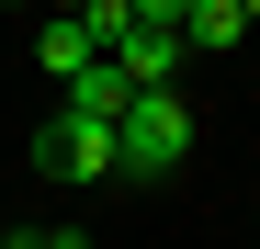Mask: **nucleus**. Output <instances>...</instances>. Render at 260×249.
I'll use <instances>...</instances> for the list:
<instances>
[{"mask_svg":"<svg viewBox=\"0 0 260 249\" xmlns=\"http://www.w3.org/2000/svg\"><path fill=\"white\" fill-rule=\"evenodd\" d=\"M192 159V102L181 91H136L113 113V181H170Z\"/></svg>","mask_w":260,"mask_h":249,"instance_id":"obj_1","label":"nucleus"},{"mask_svg":"<svg viewBox=\"0 0 260 249\" xmlns=\"http://www.w3.org/2000/svg\"><path fill=\"white\" fill-rule=\"evenodd\" d=\"M34 159H46V170L57 181H113V124L102 113H46V124H34Z\"/></svg>","mask_w":260,"mask_h":249,"instance_id":"obj_2","label":"nucleus"},{"mask_svg":"<svg viewBox=\"0 0 260 249\" xmlns=\"http://www.w3.org/2000/svg\"><path fill=\"white\" fill-rule=\"evenodd\" d=\"M124 79H136V91H181V68H192V46H181V23H136L124 12V34L102 46Z\"/></svg>","mask_w":260,"mask_h":249,"instance_id":"obj_3","label":"nucleus"},{"mask_svg":"<svg viewBox=\"0 0 260 249\" xmlns=\"http://www.w3.org/2000/svg\"><path fill=\"white\" fill-rule=\"evenodd\" d=\"M34 57H46V79H79V68L102 57V34L79 23V12H46V34H34Z\"/></svg>","mask_w":260,"mask_h":249,"instance_id":"obj_4","label":"nucleus"},{"mask_svg":"<svg viewBox=\"0 0 260 249\" xmlns=\"http://www.w3.org/2000/svg\"><path fill=\"white\" fill-rule=\"evenodd\" d=\"M57 91H68V113H102V124H113L124 102H136V79H124L113 57H91V68H79V79H57Z\"/></svg>","mask_w":260,"mask_h":249,"instance_id":"obj_5","label":"nucleus"},{"mask_svg":"<svg viewBox=\"0 0 260 249\" xmlns=\"http://www.w3.org/2000/svg\"><path fill=\"white\" fill-rule=\"evenodd\" d=\"M238 34H249V12H238V0H192V12H181V46H192V57H226Z\"/></svg>","mask_w":260,"mask_h":249,"instance_id":"obj_6","label":"nucleus"},{"mask_svg":"<svg viewBox=\"0 0 260 249\" xmlns=\"http://www.w3.org/2000/svg\"><path fill=\"white\" fill-rule=\"evenodd\" d=\"M124 12H136V23H181L192 0H124Z\"/></svg>","mask_w":260,"mask_h":249,"instance_id":"obj_7","label":"nucleus"},{"mask_svg":"<svg viewBox=\"0 0 260 249\" xmlns=\"http://www.w3.org/2000/svg\"><path fill=\"white\" fill-rule=\"evenodd\" d=\"M46 12H91V0H46Z\"/></svg>","mask_w":260,"mask_h":249,"instance_id":"obj_8","label":"nucleus"},{"mask_svg":"<svg viewBox=\"0 0 260 249\" xmlns=\"http://www.w3.org/2000/svg\"><path fill=\"white\" fill-rule=\"evenodd\" d=\"M238 12H249V34H260V0H238Z\"/></svg>","mask_w":260,"mask_h":249,"instance_id":"obj_9","label":"nucleus"},{"mask_svg":"<svg viewBox=\"0 0 260 249\" xmlns=\"http://www.w3.org/2000/svg\"><path fill=\"white\" fill-rule=\"evenodd\" d=\"M12 12H34V0H12Z\"/></svg>","mask_w":260,"mask_h":249,"instance_id":"obj_10","label":"nucleus"}]
</instances>
